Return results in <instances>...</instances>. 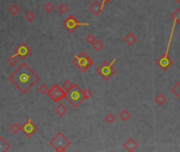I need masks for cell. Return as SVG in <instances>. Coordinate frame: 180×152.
I'll list each match as a JSON object with an SVG mask.
<instances>
[{"instance_id":"obj_26","label":"cell","mask_w":180,"mask_h":152,"mask_svg":"<svg viewBox=\"0 0 180 152\" xmlns=\"http://www.w3.org/2000/svg\"><path fill=\"white\" fill-rule=\"evenodd\" d=\"M115 120H116V117H115L114 114L112 113H108L105 115V117H104V120H105L108 124H113V123L115 122Z\"/></svg>"},{"instance_id":"obj_27","label":"cell","mask_w":180,"mask_h":152,"mask_svg":"<svg viewBox=\"0 0 180 152\" xmlns=\"http://www.w3.org/2000/svg\"><path fill=\"white\" fill-rule=\"evenodd\" d=\"M57 10H58V12L60 13V14H65V13L68 11V6L66 5L65 3H61L58 6V8H57Z\"/></svg>"},{"instance_id":"obj_3","label":"cell","mask_w":180,"mask_h":152,"mask_svg":"<svg viewBox=\"0 0 180 152\" xmlns=\"http://www.w3.org/2000/svg\"><path fill=\"white\" fill-rule=\"evenodd\" d=\"M116 59H113V61H103L101 65L96 69V73L101 77L103 80L108 81L116 74V68L114 67V62Z\"/></svg>"},{"instance_id":"obj_31","label":"cell","mask_w":180,"mask_h":152,"mask_svg":"<svg viewBox=\"0 0 180 152\" xmlns=\"http://www.w3.org/2000/svg\"><path fill=\"white\" fill-rule=\"evenodd\" d=\"M83 94H84V97H85V100H88V98H92V96H93V92L91 91L90 89L83 90Z\"/></svg>"},{"instance_id":"obj_2","label":"cell","mask_w":180,"mask_h":152,"mask_svg":"<svg viewBox=\"0 0 180 152\" xmlns=\"http://www.w3.org/2000/svg\"><path fill=\"white\" fill-rule=\"evenodd\" d=\"M65 98L74 108H78L80 103L83 100H85L83 90H82L78 85H76V83H74V86H73V88L70 91L66 92Z\"/></svg>"},{"instance_id":"obj_32","label":"cell","mask_w":180,"mask_h":152,"mask_svg":"<svg viewBox=\"0 0 180 152\" xmlns=\"http://www.w3.org/2000/svg\"><path fill=\"white\" fill-rule=\"evenodd\" d=\"M101 1H102V3H103V4H106V3H108V2L112 1V0H101Z\"/></svg>"},{"instance_id":"obj_10","label":"cell","mask_w":180,"mask_h":152,"mask_svg":"<svg viewBox=\"0 0 180 152\" xmlns=\"http://www.w3.org/2000/svg\"><path fill=\"white\" fill-rule=\"evenodd\" d=\"M21 131L23 132L24 135H25L26 137H31L33 134L36 133V132L38 131V127H37L36 124L33 123L32 120L28 118V120L21 126Z\"/></svg>"},{"instance_id":"obj_20","label":"cell","mask_w":180,"mask_h":152,"mask_svg":"<svg viewBox=\"0 0 180 152\" xmlns=\"http://www.w3.org/2000/svg\"><path fill=\"white\" fill-rule=\"evenodd\" d=\"M165 101H166V97L163 94H157L156 97H155V103L158 106H162Z\"/></svg>"},{"instance_id":"obj_33","label":"cell","mask_w":180,"mask_h":152,"mask_svg":"<svg viewBox=\"0 0 180 152\" xmlns=\"http://www.w3.org/2000/svg\"><path fill=\"white\" fill-rule=\"evenodd\" d=\"M176 2H178V3H180V0H175Z\"/></svg>"},{"instance_id":"obj_28","label":"cell","mask_w":180,"mask_h":152,"mask_svg":"<svg viewBox=\"0 0 180 152\" xmlns=\"http://www.w3.org/2000/svg\"><path fill=\"white\" fill-rule=\"evenodd\" d=\"M38 91H39V93L42 94V95H45V94H48V88L46 87L45 83H42L41 86H39Z\"/></svg>"},{"instance_id":"obj_7","label":"cell","mask_w":180,"mask_h":152,"mask_svg":"<svg viewBox=\"0 0 180 152\" xmlns=\"http://www.w3.org/2000/svg\"><path fill=\"white\" fill-rule=\"evenodd\" d=\"M62 25H63V28L65 29V30L68 31V33H71V34H72V33H74L75 31H76L77 29L79 28V26H81V25H90V23H88V22H79L74 15H70V16H68V18H66L65 20L62 22Z\"/></svg>"},{"instance_id":"obj_6","label":"cell","mask_w":180,"mask_h":152,"mask_svg":"<svg viewBox=\"0 0 180 152\" xmlns=\"http://www.w3.org/2000/svg\"><path fill=\"white\" fill-rule=\"evenodd\" d=\"M176 26V25H173V31H174V28ZM173 31H172V34L170 36V39H168V47H166V51L164 54H162L159 58L156 59V65L158 66L160 69H162L163 71L168 70V68H170L171 66L173 65V60L172 58L168 57V50H170V43H171V39H172V35H173Z\"/></svg>"},{"instance_id":"obj_8","label":"cell","mask_w":180,"mask_h":152,"mask_svg":"<svg viewBox=\"0 0 180 152\" xmlns=\"http://www.w3.org/2000/svg\"><path fill=\"white\" fill-rule=\"evenodd\" d=\"M48 95L54 103H58V101L62 100L63 98H65L66 92L64 91L62 87H60L58 85H54L48 90Z\"/></svg>"},{"instance_id":"obj_17","label":"cell","mask_w":180,"mask_h":152,"mask_svg":"<svg viewBox=\"0 0 180 152\" xmlns=\"http://www.w3.org/2000/svg\"><path fill=\"white\" fill-rule=\"evenodd\" d=\"M92 47H93V49L96 51V52H100V51L103 49L104 45H103V42H102L101 40H98V39H96V40L93 42Z\"/></svg>"},{"instance_id":"obj_22","label":"cell","mask_w":180,"mask_h":152,"mask_svg":"<svg viewBox=\"0 0 180 152\" xmlns=\"http://www.w3.org/2000/svg\"><path fill=\"white\" fill-rule=\"evenodd\" d=\"M24 19H25L28 22H33L35 20V14L32 11H28V12L24 14Z\"/></svg>"},{"instance_id":"obj_29","label":"cell","mask_w":180,"mask_h":152,"mask_svg":"<svg viewBox=\"0 0 180 152\" xmlns=\"http://www.w3.org/2000/svg\"><path fill=\"white\" fill-rule=\"evenodd\" d=\"M95 40H96V37H95L93 34H88V35H86L85 41L88 43H90V45H93V42H94Z\"/></svg>"},{"instance_id":"obj_16","label":"cell","mask_w":180,"mask_h":152,"mask_svg":"<svg viewBox=\"0 0 180 152\" xmlns=\"http://www.w3.org/2000/svg\"><path fill=\"white\" fill-rule=\"evenodd\" d=\"M119 118L123 122H126L131 118V113L128 110H122V111L119 112Z\"/></svg>"},{"instance_id":"obj_9","label":"cell","mask_w":180,"mask_h":152,"mask_svg":"<svg viewBox=\"0 0 180 152\" xmlns=\"http://www.w3.org/2000/svg\"><path fill=\"white\" fill-rule=\"evenodd\" d=\"M31 53H32V50H31V48L28 47L26 43L21 42V43H19V45L17 46L16 48H15L14 54H13V55L17 56L18 58L21 59V60H24V59H26L28 56H30Z\"/></svg>"},{"instance_id":"obj_25","label":"cell","mask_w":180,"mask_h":152,"mask_svg":"<svg viewBox=\"0 0 180 152\" xmlns=\"http://www.w3.org/2000/svg\"><path fill=\"white\" fill-rule=\"evenodd\" d=\"M73 86H74V83H71V80H68V79H66V80L63 81V83H62V88H63V90L65 92L70 91L71 89L73 88Z\"/></svg>"},{"instance_id":"obj_12","label":"cell","mask_w":180,"mask_h":152,"mask_svg":"<svg viewBox=\"0 0 180 152\" xmlns=\"http://www.w3.org/2000/svg\"><path fill=\"white\" fill-rule=\"evenodd\" d=\"M137 147H138V143H137L134 138H128L123 144V148L125 149L126 151H130V152L136 150Z\"/></svg>"},{"instance_id":"obj_18","label":"cell","mask_w":180,"mask_h":152,"mask_svg":"<svg viewBox=\"0 0 180 152\" xmlns=\"http://www.w3.org/2000/svg\"><path fill=\"white\" fill-rule=\"evenodd\" d=\"M20 8L17 4H12V5H10V8H8V12H10L11 15H13V16H16V15H18L20 13Z\"/></svg>"},{"instance_id":"obj_21","label":"cell","mask_w":180,"mask_h":152,"mask_svg":"<svg viewBox=\"0 0 180 152\" xmlns=\"http://www.w3.org/2000/svg\"><path fill=\"white\" fill-rule=\"evenodd\" d=\"M17 62H18V57L15 56V55H12V56L8 57V58L6 59V63H8V66H11V67L16 66Z\"/></svg>"},{"instance_id":"obj_15","label":"cell","mask_w":180,"mask_h":152,"mask_svg":"<svg viewBox=\"0 0 180 152\" xmlns=\"http://www.w3.org/2000/svg\"><path fill=\"white\" fill-rule=\"evenodd\" d=\"M55 111H56V113L58 114L59 116H64L66 114V112H68V108H66L63 103H59V105L55 108Z\"/></svg>"},{"instance_id":"obj_1","label":"cell","mask_w":180,"mask_h":152,"mask_svg":"<svg viewBox=\"0 0 180 152\" xmlns=\"http://www.w3.org/2000/svg\"><path fill=\"white\" fill-rule=\"evenodd\" d=\"M8 79L22 94H26L39 81V76L28 63L22 62Z\"/></svg>"},{"instance_id":"obj_30","label":"cell","mask_w":180,"mask_h":152,"mask_svg":"<svg viewBox=\"0 0 180 152\" xmlns=\"http://www.w3.org/2000/svg\"><path fill=\"white\" fill-rule=\"evenodd\" d=\"M44 10H45V12L48 13H51L54 11V4L52 3V2H48V3L44 5Z\"/></svg>"},{"instance_id":"obj_5","label":"cell","mask_w":180,"mask_h":152,"mask_svg":"<svg viewBox=\"0 0 180 152\" xmlns=\"http://www.w3.org/2000/svg\"><path fill=\"white\" fill-rule=\"evenodd\" d=\"M50 145H51V147L54 148L55 151L64 152L68 147H70L71 142L62 132H58V133L50 140Z\"/></svg>"},{"instance_id":"obj_14","label":"cell","mask_w":180,"mask_h":152,"mask_svg":"<svg viewBox=\"0 0 180 152\" xmlns=\"http://www.w3.org/2000/svg\"><path fill=\"white\" fill-rule=\"evenodd\" d=\"M124 41L131 47V46H133L137 41V37L135 36L133 33H128V34H126L125 37H124Z\"/></svg>"},{"instance_id":"obj_24","label":"cell","mask_w":180,"mask_h":152,"mask_svg":"<svg viewBox=\"0 0 180 152\" xmlns=\"http://www.w3.org/2000/svg\"><path fill=\"white\" fill-rule=\"evenodd\" d=\"M171 91H172L173 93H174L175 95H176L177 97L180 100V80L175 86H173L172 89H171Z\"/></svg>"},{"instance_id":"obj_23","label":"cell","mask_w":180,"mask_h":152,"mask_svg":"<svg viewBox=\"0 0 180 152\" xmlns=\"http://www.w3.org/2000/svg\"><path fill=\"white\" fill-rule=\"evenodd\" d=\"M10 130H11L12 133L16 134V133H18V132L21 131V126H20L19 124H17V123H13V124L10 126Z\"/></svg>"},{"instance_id":"obj_11","label":"cell","mask_w":180,"mask_h":152,"mask_svg":"<svg viewBox=\"0 0 180 152\" xmlns=\"http://www.w3.org/2000/svg\"><path fill=\"white\" fill-rule=\"evenodd\" d=\"M103 3H100L98 1H94L92 4L90 5V8H88V10H90V12L92 13L93 15H95V16H98L100 13L102 12V10H103Z\"/></svg>"},{"instance_id":"obj_4","label":"cell","mask_w":180,"mask_h":152,"mask_svg":"<svg viewBox=\"0 0 180 152\" xmlns=\"http://www.w3.org/2000/svg\"><path fill=\"white\" fill-rule=\"evenodd\" d=\"M93 59L86 54L85 52H81L78 55H75L74 56V60H73V63L74 66L79 70L80 72H85L90 69L93 66Z\"/></svg>"},{"instance_id":"obj_19","label":"cell","mask_w":180,"mask_h":152,"mask_svg":"<svg viewBox=\"0 0 180 152\" xmlns=\"http://www.w3.org/2000/svg\"><path fill=\"white\" fill-rule=\"evenodd\" d=\"M171 17H172L173 20H174L175 25H177V23H180V8H176V11L172 13Z\"/></svg>"},{"instance_id":"obj_13","label":"cell","mask_w":180,"mask_h":152,"mask_svg":"<svg viewBox=\"0 0 180 152\" xmlns=\"http://www.w3.org/2000/svg\"><path fill=\"white\" fill-rule=\"evenodd\" d=\"M10 148H11L10 143L4 140L2 136H0V152H5V151L10 150Z\"/></svg>"}]
</instances>
